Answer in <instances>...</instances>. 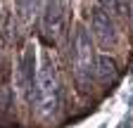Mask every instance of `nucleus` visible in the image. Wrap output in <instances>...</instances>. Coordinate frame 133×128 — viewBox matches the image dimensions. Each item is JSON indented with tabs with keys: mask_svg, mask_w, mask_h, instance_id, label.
Masks as SVG:
<instances>
[{
	"mask_svg": "<svg viewBox=\"0 0 133 128\" xmlns=\"http://www.w3.org/2000/svg\"><path fill=\"white\" fill-rule=\"evenodd\" d=\"M131 19H133V14H131Z\"/></svg>",
	"mask_w": 133,
	"mask_h": 128,
	"instance_id": "nucleus-9",
	"label": "nucleus"
},
{
	"mask_svg": "<svg viewBox=\"0 0 133 128\" xmlns=\"http://www.w3.org/2000/svg\"><path fill=\"white\" fill-rule=\"evenodd\" d=\"M64 29V0H45L41 10V33L48 43H57Z\"/></svg>",
	"mask_w": 133,
	"mask_h": 128,
	"instance_id": "nucleus-3",
	"label": "nucleus"
},
{
	"mask_svg": "<svg viewBox=\"0 0 133 128\" xmlns=\"http://www.w3.org/2000/svg\"><path fill=\"white\" fill-rule=\"evenodd\" d=\"M90 24H93V33L100 40L102 47H112L116 43V26H114V17L109 12H105L102 7H95L90 14Z\"/></svg>",
	"mask_w": 133,
	"mask_h": 128,
	"instance_id": "nucleus-4",
	"label": "nucleus"
},
{
	"mask_svg": "<svg viewBox=\"0 0 133 128\" xmlns=\"http://www.w3.org/2000/svg\"><path fill=\"white\" fill-rule=\"evenodd\" d=\"M100 7L119 22L128 19V0H100Z\"/></svg>",
	"mask_w": 133,
	"mask_h": 128,
	"instance_id": "nucleus-7",
	"label": "nucleus"
},
{
	"mask_svg": "<svg viewBox=\"0 0 133 128\" xmlns=\"http://www.w3.org/2000/svg\"><path fill=\"white\" fill-rule=\"evenodd\" d=\"M31 100L36 102V107H38V111L43 116L55 114V109L59 104V81H57V71H55L52 64H50V59H45L38 67Z\"/></svg>",
	"mask_w": 133,
	"mask_h": 128,
	"instance_id": "nucleus-1",
	"label": "nucleus"
},
{
	"mask_svg": "<svg viewBox=\"0 0 133 128\" xmlns=\"http://www.w3.org/2000/svg\"><path fill=\"white\" fill-rule=\"evenodd\" d=\"M95 74L100 78V83H105V86L112 83L114 78H116V62L112 57H107V55L97 57V62H95Z\"/></svg>",
	"mask_w": 133,
	"mask_h": 128,
	"instance_id": "nucleus-6",
	"label": "nucleus"
},
{
	"mask_svg": "<svg viewBox=\"0 0 133 128\" xmlns=\"http://www.w3.org/2000/svg\"><path fill=\"white\" fill-rule=\"evenodd\" d=\"M36 47L31 43L26 45V52H24V59H22V76H24V90L29 97H33V86H36Z\"/></svg>",
	"mask_w": 133,
	"mask_h": 128,
	"instance_id": "nucleus-5",
	"label": "nucleus"
},
{
	"mask_svg": "<svg viewBox=\"0 0 133 128\" xmlns=\"http://www.w3.org/2000/svg\"><path fill=\"white\" fill-rule=\"evenodd\" d=\"M95 52H93V43L90 33L83 26H76V36H74V76L81 90H88L90 86V76L95 71Z\"/></svg>",
	"mask_w": 133,
	"mask_h": 128,
	"instance_id": "nucleus-2",
	"label": "nucleus"
},
{
	"mask_svg": "<svg viewBox=\"0 0 133 128\" xmlns=\"http://www.w3.org/2000/svg\"><path fill=\"white\" fill-rule=\"evenodd\" d=\"M41 3H43V0H17V12H19V17L24 22H29L33 14L38 12Z\"/></svg>",
	"mask_w": 133,
	"mask_h": 128,
	"instance_id": "nucleus-8",
	"label": "nucleus"
}]
</instances>
